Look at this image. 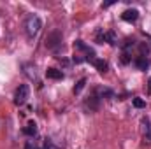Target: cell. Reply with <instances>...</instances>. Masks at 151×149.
I'll return each mask as SVG.
<instances>
[{
    "label": "cell",
    "mask_w": 151,
    "mask_h": 149,
    "mask_svg": "<svg viewBox=\"0 0 151 149\" xmlns=\"http://www.w3.org/2000/svg\"><path fill=\"white\" fill-rule=\"evenodd\" d=\"M135 67L141 69V70H146V69L150 67V58H148L146 54H139V56L135 58Z\"/></svg>",
    "instance_id": "cell-6"
},
{
    "label": "cell",
    "mask_w": 151,
    "mask_h": 149,
    "mask_svg": "<svg viewBox=\"0 0 151 149\" xmlns=\"http://www.w3.org/2000/svg\"><path fill=\"white\" fill-rule=\"evenodd\" d=\"M46 75H47L49 79H62V77H63V72L58 70V69H47V70H46Z\"/></svg>",
    "instance_id": "cell-7"
},
{
    "label": "cell",
    "mask_w": 151,
    "mask_h": 149,
    "mask_svg": "<svg viewBox=\"0 0 151 149\" xmlns=\"http://www.w3.org/2000/svg\"><path fill=\"white\" fill-rule=\"evenodd\" d=\"M84 84H86V79H84V77L77 81V84H76V88H74V93H76V95H77V93H81V90L84 88Z\"/></svg>",
    "instance_id": "cell-10"
},
{
    "label": "cell",
    "mask_w": 151,
    "mask_h": 149,
    "mask_svg": "<svg viewBox=\"0 0 151 149\" xmlns=\"http://www.w3.org/2000/svg\"><path fill=\"white\" fill-rule=\"evenodd\" d=\"M28 97H30V88H28L27 84H21V86L16 90V93H14V104H16V105H23V104L28 100Z\"/></svg>",
    "instance_id": "cell-2"
},
{
    "label": "cell",
    "mask_w": 151,
    "mask_h": 149,
    "mask_svg": "<svg viewBox=\"0 0 151 149\" xmlns=\"http://www.w3.org/2000/svg\"><path fill=\"white\" fill-rule=\"evenodd\" d=\"M137 18H139V11H137V9H127V11L121 14V19H123V21H128V23L137 21Z\"/></svg>",
    "instance_id": "cell-3"
},
{
    "label": "cell",
    "mask_w": 151,
    "mask_h": 149,
    "mask_svg": "<svg viewBox=\"0 0 151 149\" xmlns=\"http://www.w3.org/2000/svg\"><path fill=\"white\" fill-rule=\"evenodd\" d=\"M40 28H42V21H40V18L35 16V14H30V16L27 18V21H25V32H27V37L28 39H35L39 35V32H40Z\"/></svg>",
    "instance_id": "cell-1"
},
{
    "label": "cell",
    "mask_w": 151,
    "mask_h": 149,
    "mask_svg": "<svg viewBox=\"0 0 151 149\" xmlns=\"http://www.w3.org/2000/svg\"><path fill=\"white\" fill-rule=\"evenodd\" d=\"M93 65H95V67H97V70H99V72H102V74L107 70V63H106L104 60H99V58H95Z\"/></svg>",
    "instance_id": "cell-9"
},
{
    "label": "cell",
    "mask_w": 151,
    "mask_h": 149,
    "mask_svg": "<svg viewBox=\"0 0 151 149\" xmlns=\"http://www.w3.org/2000/svg\"><path fill=\"white\" fill-rule=\"evenodd\" d=\"M37 132H39V128H37V123H35V121H28L27 126L23 128V133L28 135V137H32V139L37 135Z\"/></svg>",
    "instance_id": "cell-5"
},
{
    "label": "cell",
    "mask_w": 151,
    "mask_h": 149,
    "mask_svg": "<svg viewBox=\"0 0 151 149\" xmlns=\"http://www.w3.org/2000/svg\"><path fill=\"white\" fill-rule=\"evenodd\" d=\"M134 107L142 109V107H146V102H144L142 98H134Z\"/></svg>",
    "instance_id": "cell-11"
},
{
    "label": "cell",
    "mask_w": 151,
    "mask_h": 149,
    "mask_svg": "<svg viewBox=\"0 0 151 149\" xmlns=\"http://www.w3.org/2000/svg\"><path fill=\"white\" fill-rule=\"evenodd\" d=\"M142 135H144V142L151 144V123L148 117H142Z\"/></svg>",
    "instance_id": "cell-4"
},
{
    "label": "cell",
    "mask_w": 151,
    "mask_h": 149,
    "mask_svg": "<svg viewBox=\"0 0 151 149\" xmlns=\"http://www.w3.org/2000/svg\"><path fill=\"white\" fill-rule=\"evenodd\" d=\"M148 91L151 93V77H150V81H148Z\"/></svg>",
    "instance_id": "cell-13"
},
{
    "label": "cell",
    "mask_w": 151,
    "mask_h": 149,
    "mask_svg": "<svg viewBox=\"0 0 151 149\" xmlns=\"http://www.w3.org/2000/svg\"><path fill=\"white\" fill-rule=\"evenodd\" d=\"M104 39H106V42H109L111 46H116V44H118V37H116L114 32H106V34H104Z\"/></svg>",
    "instance_id": "cell-8"
},
{
    "label": "cell",
    "mask_w": 151,
    "mask_h": 149,
    "mask_svg": "<svg viewBox=\"0 0 151 149\" xmlns=\"http://www.w3.org/2000/svg\"><path fill=\"white\" fill-rule=\"evenodd\" d=\"M25 69H27V70H25V74L28 75L30 79H35V72H32V67H30V65H25Z\"/></svg>",
    "instance_id": "cell-12"
}]
</instances>
